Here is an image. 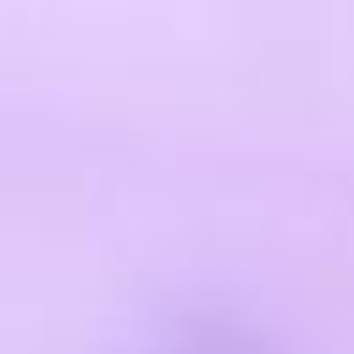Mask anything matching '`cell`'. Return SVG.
<instances>
[]
</instances>
